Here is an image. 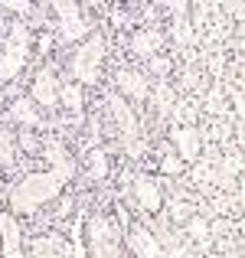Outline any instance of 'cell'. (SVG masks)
Wrapping results in <instances>:
<instances>
[{
	"label": "cell",
	"instance_id": "1",
	"mask_svg": "<svg viewBox=\"0 0 245 258\" xmlns=\"http://www.w3.org/2000/svg\"><path fill=\"white\" fill-rule=\"evenodd\" d=\"M66 176H59L56 170H46V173H23L17 183L10 186L7 193V203H10V213L13 216H26V213H36L39 206L52 203L59 193L66 189Z\"/></svg>",
	"mask_w": 245,
	"mask_h": 258
},
{
	"label": "cell",
	"instance_id": "2",
	"mask_svg": "<svg viewBox=\"0 0 245 258\" xmlns=\"http://www.w3.org/2000/svg\"><path fill=\"white\" fill-rule=\"evenodd\" d=\"M101 59H105V33L92 30L85 36V43H79V49L69 56L72 79H79L85 85H95L101 79Z\"/></svg>",
	"mask_w": 245,
	"mask_h": 258
},
{
	"label": "cell",
	"instance_id": "3",
	"mask_svg": "<svg viewBox=\"0 0 245 258\" xmlns=\"http://www.w3.org/2000/svg\"><path fill=\"white\" fill-rule=\"evenodd\" d=\"M105 101H108V111H111V118H114V124H118L121 138H125V151L131 154V157H138V154L144 151V144H138L141 121H138V114L131 111V101H128L125 95H118V92H108Z\"/></svg>",
	"mask_w": 245,
	"mask_h": 258
},
{
	"label": "cell",
	"instance_id": "4",
	"mask_svg": "<svg viewBox=\"0 0 245 258\" xmlns=\"http://www.w3.org/2000/svg\"><path fill=\"white\" fill-rule=\"evenodd\" d=\"M85 232H88V248H85L88 255H95V258H105V255L118 258V255H125V248L118 245V235H114L111 219H108L105 213H92L88 216Z\"/></svg>",
	"mask_w": 245,
	"mask_h": 258
},
{
	"label": "cell",
	"instance_id": "5",
	"mask_svg": "<svg viewBox=\"0 0 245 258\" xmlns=\"http://www.w3.org/2000/svg\"><path fill=\"white\" fill-rule=\"evenodd\" d=\"M26 52H30V30H26V23H10L4 56H0V82H10L23 69Z\"/></svg>",
	"mask_w": 245,
	"mask_h": 258
},
{
	"label": "cell",
	"instance_id": "6",
	"mask_svg": "<svg viewBox=\"0 0 245 258\" xmlns=\"http://www.w3.org/2000/svg\"><path fill=\"white\" fill-rule=\"evenodd\" d=\"M52 10L59 13V39L63 43H76V39L92 33V23L85 20V13L79 10V4L69 0H52Z\"/></svg>",
	"mask_w": 245,
	"mask_h": 258
},
{
	"label": "cell",
	"instance_id": "7",
	"mask_svg": "<svg viewBox=\"0 0 245 258\" xmlns=\"http://www.w3.org/2000/svg\"><path fill=\"white\" fill-rule=\"evenodd\" d=\"M125 239H128L131 255H138V258H160L163 255L160 239L147 226H141V222H128V235H125Z\"/></svg>",
	"mask_w": 245,
	"mask_h": 258
},
{
	"label": "cell",
	"instance_id": "8",
	"mask_svg": "<svg viewBox=\"0 0 245 258\" xmlns=\"http://www.w3.org/2000/svg\"><path fill=\"white\" fill-rule=\"evenodd\" d=\"M170 144H173L176 157L183 160V164H190V160H200V131H196L193 124H173L170 127Z\"/></svg>",
	"mask_w": 245,
	"mask_h": 258
},
{
	"label": "cell",
	"instance_id": "9",
	"mask_svg": "<svg viewBox=\"0 0 245 258\" xmlns=\"http://www.w3.org/2000/svg\"><path fill=\"white\" fill-rule=\"evenodd\" d=\"M134 200H138V206L144 209V213L157 216L163 209V193H160V183L154 180L151 173H138L134 176Z\"/></svg>",
	"mask_w": 245,
	"mask_h": 258
},
{
	"label": "cell",
	"instance_id": "10",
	"mask_svg": "<svg viewBox=\"0 0 245 258\" xmlns=\"http://www.w3.org/2000/svg\"><path fill=\"white\" fill-rule=\"evenodd\" d=\"M33 101L36 105H43V108H56L59 105V82H56V69H52L49 62L43 66V69L36 72V79H33Z\"/></svg>",
	"mask_w": 245,
	"mask_h": 258
},
{
	"label": "cell",
	"instance_id": "11",
	"mask_svg": "<svg viewBox=\"0 0 245 258\" xmlns=\"http://www.w3.org/2000/svg\"><path fill=\"white\" fill-rule=\"evenodd\" d=\"M167 10L173 13V43L180 46V49H190L193 46V39H196V30H193V23H190V4L187 0H170L167 4Z\"/></svg>",
	"mask_w": 245,
	"mask_h": 258
},
{
	"label": "cell",
	"instance_id": "12",
	"mask_svg": "<svg viewBox=\"0 0 245 258\" xmlns=\"http://www.w3.org/2000/svg\"><path fill=\"white\" fill-rule=\"evenodd\" d=\"M0 255L4 258H20L23 255V235L13 219V213H0Z\"/></svg>",
	"mask_w": 245,
	"mask_h": 258
},
{
	"label": "cell",
	"instance_id": "13",
	"mask_svg": "<svg viewBox=\"0 0 245 258\" xmlns=\"http://www.w3.org/2000/svg\"><path fill=\"white\" fill-rule=\"evenodd\" d=\"M114 85H118V95H125V98H134V101H144L147 98V79L141 76V72L134 69H118V76H114Z\"/></svg>",
	"mask_w": 245,
	"mask_h": 258
},
{
	"label": "cell",
	"instance_id": "14",
	"mask_svg": "<svg viewBox=\"0 0 245 258\" xmlns=\"http://www.w3.org/2000/svg\"><path fill=\"white\" fill-rule=\"evenodd\" d=\"M43 157L52 164V170L59 176H66V180H72L76 176V160L69 157V151H66L59 141H49V144H43Z\"/></svg>",
	"mask_w": 245,
	"mask_h": 258
},
{
	"label": "cell",
	"instance_id": "15",
	"mask_svg": "<svg viewBox=\"0 0 245 258\" xmlns=\"http://www.w3.org/2000/svg\"><path fill=\"white\" fill-rule=\"evenodd\" d=\"M30 255H36V258H46V255L66 258V255H72V248L63 242V235H59V232H49V235H39V239L33 242V245H30Z\"/></svg>",
	"mask_w": 245,
	"mask_h": 258
},
{
	"label": "cell",
	"instance_id": "16",
	"mask_svg": "<svg viewBox=\"0 0 245 258\" xmlns=\"http://www.w3.org/2000/svg\"><path fill=\"white\" fill-rule=\"evenodd\" d=\"M7 118L20 121V124H30V127H43V118H39V111L33 108L30 98H13V105L7 108Z\"/></svg>",
	"mask_w": 245,
	"mask_h": 258
},
{
	"label": "cell",
	"instance_id": "17",
	"mask_svg": "<svg viewBox=\"0 0 245 258\" xmlns=\"http://www.w3.org/2000/svg\"><path fill=\"white\" fill-rule=\"evenodd\" d=\"M160 43H163V36H160L157 30H151V26H147V30H138L131 36V49L138 52V56H147V59L160 49Z\"/></svg>",
	"mask_w": 245,
	"mask_h": 258
},
{
	"label": "cell",
	"instance_id": "18",
	"mask_svg": "<svg viewBox=\"0 0 245 258\" xmlns=\"http://www.w3.org/2000/svg\"><path fill=\"white\" fill-rule=\"evenodd\" d=\"M59 105L69 108L72 114H79V118H82V108H85L82 85H79V82H63V85H59Z\"/></svg>",
	"mask_w": 245,
	"mask_h": 258
},
{
	"label": "cell",
	"instance_id": "19",
	"mask_svg": "<svg viewBox=\"0 0 245 258\" xmlns=\"http://www.w3.org/2000/svg\"><path fill=\"white\" fill-rule=\"evenodd\" d=\"M108 154H111V147H92L88 151V176L92 180H105L108 176Z\"/></svg>",
	"mask_w": 245,
	"mask_h": 258
},
{
	"label": "cell",
	"instance_id": "20",
	"mask_svg": "<svg viewBox=\"0 0 245 258\" xmlns=\"http://www.w3.org/2000/svg\"><path fill=\"white\" fill-rule=\"evenodd\" d=\"M154 105H157V118L160 121H167L170 114H173V88H170L167 79L157 82V98H154Z\"/></svg>",
	"mask_w": 245,
	"mask_h": 258
},
{
	"label": "cell",
	"instance_id": "21",
	"mask_svg": "<svg viewBox=\"0 0 245 258\" xmlns=\"http://www.w3.org/2000/svg\"><path fill=\"white\" fill-rule=\"evenodd\" d=\"M163 213H167L173 222H180V226H183V222L196 213V206H193V203H187V200H180V196H173V200H170V206L163 209Z\"/></svg>",
	"mask_w": 245,
	"mask_h": 258
},
{
	"label": "cell",
	"instance_id": "22",
	"mask_svg": "<svg viewBox=\"0 0 245 258\" xmlns=\"http://www.w3.org/2000/svg\"><path fill=\"white\" fill-rule=\"evenodd\" d=\"M17 157H13V141H10V131L0 124V170H13Z\"/></svg>",
	"mask_w": 245,
	"mask_h": 258
},
{
	"label": "cell",
	"instance_id": "23",
	"mask_svg": "<svg viewBox=\"0 0 245 258\" xmlns=\"http://www.w3.org/2000/svg\"><path fill=\"white\" fill-rule=\"evenodd\" d=\"M206 111L209 114H226V98H222V82H213L206 95Z\"/></svg>",
	"mask_w": 245,
	"mask_h": 258
},
{
	"label": "cell",
	"instance_id": "24",
	"mask_svg": "<svg viewBox=\"0 0 245 258\" xmlns=\"http://www.w3.org/2000/svg\"><path fill=\"white\" fill-rule=\"evenodd\" d=\"M206 66H209V72H213V82H222V72H226V52L213 46V49H209Z\"/></svg>",
	"mask_w": 245,
	"mask_h": 258
},
{
	"label": "cell",
	"instance_id": "25",
	"mask_svg": "<svg viewBox=\"0 0 245 258\" xmlns=\"http://www.w3.org/2000/svg\"><path fill=\"white\" fill-rule=\"evenodd\" d=\"M187 235H193L196 242H206V239H209V226H206V219L193 213V216L187 219Z\"/></svg>",
	"mask_w": 245,
	"mask_h": 258
},
{
	"label": "cell",
	"instance_id": "26",
	"mask_svg": "<svg viewBox=\"0 0 245 258\" xmlns=\"http://www.w3.org/2000/svg\"><path fill=\"white\" fill-rule=\"evenodd\" d=\"M10 10V13H23V17H39V10L26 0H0V13Z\"/></svg>",
	"mask_w": 245,
	"mask_h": 258
},
{
	"label": "cell",
	"instance_id": "27",
	"mask_svg": "<svg viewBox=\"0 0 245 258\" xmlns=\"http://www.w3.org/2000/svg\"><path fill=\"white\" fill-rule=\"evenodd\" d=\"M160 170L167 173V176H176V173H183V160L176 157V151L163 147V164H160Z\"/></svg>",
	"mask_w": 245,
	"mask_h": 258
},
{
	"label": "cell",
	"instance_id": "28",
	"mask_svg": "<svg viewBox=\"0 0 245 258\" xmlns=\"http://www.w3.org/2000/svg\"><path fill=\"white\" fill-rule=\"evenodd\" d=\"M170 69H173V62H170V56H151V72L157 79H167Z\"/></svg>",
	"mask_w": 245,
	"mask_h": 258
},
{
	"label": "cell",
	"instance_id": "29",
	"mask_svg": "<svg viewBox=\"0 0 245 258\" xmlns=\"http://www.w3.org/2000/svg\"><path fill=\"white\" fill-rule=\"evenodd\" d=\"M206 17H209V7L206 4H193V7H190V23H193V30L206 23Z\"/></svg>",
	"mask_w": 245,
	"mask_h": 258
},
{
	"label": "cell",
	"instance_id": "30",
	"mask_svg": "<svg viewBox=\"0 0 245 258\" xmlns=\"http://www.w3.org/2000/svg\"><path fill=\"white\" fill-rule=\"evenodd\" d=\"M229 131H232V127H229V121H219V124L209 127V141H213V144H219V141H229Z\"/></svg>",
	"mask_w": 245,
	"mask_h": 258
},
{
	"label": "cell",
	"instance_id": "31",
	"mask_svg": "<svg viewBox=\"0 0 245 258\" xmlns=\"http://www.w3.org/2000/svg\"><path fill=\"white\" fill-rule=\"evenodd\" d=\"M20 147H23L26 154H36V151H43V147H39V141L33 138L30 131H20Z\"/></svg>",
	"mask_w": 245,
	"mask_h": 258
},
{
	"label": "cell",
	"instance_id": "32",
	"mask_svg": "<svg viewBox=\"0 0 245 258\" xmlns=\"http://www.w3.org/2000/svg\"><path fill=\"white\" fill-rule=\"evenodd\" d=\"M196 85H200V76H196V69L190 66V69L183 72V82H180V88H187V92H190V88H196Z\"/></svg>",
	"mask_w": 245,
	"mask_h": 258
},
{
	"label": "cell",
	"instance_id": "33",
	"mask_svg": "<svg viewBox=\"0 0 245 258\" xmlns=\"http://www.w3.org/2000/svg\"><path fill=\"white\" fill-rule=\"evenodd\" d=\"M226 13H229V17H235V20H242V17H245L242 0H229V4H226Z\"/></svg>",
	"mask_w": 245,
	"mask_h": 258
},
{
	"label": "cell",
	"instance_id": "34",
	"mask_svg": "<svg viewBox=\"0 0 245 258\" xmlns=\"http://www.w3.org/2000/svg\"><path fill=\"white\" fill-rule=\"evenodd\" d=\"M111 17H114V23H118V26H125V30H128V26H131V23H134V20H131V17H128V13H121V10H114V13H111Z\"/></svg>",
	"mask_w": 245,
	"mask_h": 258
},
{
	"label": "cell",
	"instance_id": "35",
	"mask_svg": "<svg viewBox=\"0 0 245 258\" xmlns=\"http://www.w3.org/2000/svg\"><path fill=\"white\" fill-rule=\"evenodd\" d=\"M213 232H216V235H226V232H232V222L219 219V222H216V226H213Z\"/></svg>",
	"mask_w": 245,
	"mask_h": 258
},
{
	"label": "cell",
	"instance_id": "36",
	"mask_svg": "<svg viewBox=\"0 0 245 258\" xmlns=\"http://www.w3.org/2000/svg\"><path fill=\"white\" fill-rule=\"evenodd\" d=\"M69 209H72V200H63L59 209H56V216H69Z\"/></svg>",
	"mask_w": 245,
	"mask_h": 258
},
{
	"label": "cell",
	"instance_id": "37",
	"mask_svg": "<svg viewBox=\"0 0 245 258\" xmlns=\"http://www.w3.org/2000/svg\"><path fill=\"white\" fill-rule=\"evenodd\" d=\"M7 26H10V23H7V20H4V17H0V33H4V30H7Z\"/></svg>",
	"mask_w": 245,
	"mask_h": 258
}]
</instances>
